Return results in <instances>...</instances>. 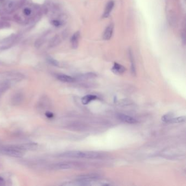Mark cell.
<instances>
[{
  "instance_id": "obj_17",
  "label": "cell",
  "mask_w": 186,
  "mask_h": 186,
  "mask_svg": "<svg viewBox=\"0 0 186 186\" xmlns=\"http://www.w3.org/2000/svg\"><path fill=\"white\" fill-rule=\"evenodd\" d=\"M51 24L56 27H59L61 25V22L57 20H54L53 21H51Z\"/></svg>"
},
{
  "instance_id": "obj_18",
  "label": "cell",
  "mask_w": 186,
  "mask_h": 186,
  "mask_svg": "<svg viewBox=\"0 0 186 186\" xmlns=\"http://www.w3.org/2000/svg\"><path fill=\"white\" fill-rule=\"evenodd\" d=\"M24 14L26 15H30V14L31 13V10H30V9L29 8H25L24 9Z\"/></svg>"
},
{
  "instance_id": "obj_16",
  "label": "cell",
  "mask_w": 186,
  "mask_h": 186,
  "mask_svg": "<svg viewBox=\"0 0 186 186\" xmlns=\"http://www.w3.org/2000/svg\"><path fill=\"white\" fill-rule=\"evenodd\" d=\"M48 61L49 62V63L51 64L53 66H58L59 65V63L57 61H56V59H52V58H49L48 59Z\"/></svg>"
},
{
  "instance_id": "obj_20",
  "label": "cell",
  "mask_w": 186,
  "mask_h": 186,
  "mask_svg": "<svg viewBox=\"0 0 186 186\" xmlns=\"http://www.w3.org/2000/svg\"><path fill=\"white\" fill-rule=\"evenodd\" d=\"M4 184V180L2 178H1V177H0V186H2V185H3Z\"/></svg>"
},
{
  "instance_id": "obj_8",
  "label": "cell",
  "mask_w": 186,
  "mask_h": 186,
  "mask_svg": "<svg viewBox=\"0 0 186 186\" xmlns=\"http://www.w3.org/2000/svg\"><path fill=\"white\" fill-rule=\"evenodd\" d=\"M126 69L123 66L118 64V63H115L113 67L111 69V71L116 74H121L125 71Z\"/></svg>"
},
{
  "instance_id": "obj_13",
  "label": "cell",
  "mask_w": 186,
  "mask_h": 186,
  "mask_svg": "<svg viewBox=\"0 0 186 186\" xmlns=\"http://www.w3.org/2000/svg\"><path fill=\"white\" fill-rule=\"evenodd\" d=\"M129 59L130 61L131 62V72L133 73H135V64H134V57H133V53L131 52V50H129Z\"/></svg>"
},
{
  "instance_id": "obj_1",
  "label": "cell",
  "mask_w": 186,
  "mask_h": 186,
  "mask_svg": "<svg viewBox=\"0 0 186 186\" xmlns=\"http://www.w3.org/2000/svg\"><path fill=\"white\" fill-rule=\"evenodd\" d=\"M60 157L71 158H86V159H96L100 157V154L93 151H72L64 152Z\"/></svg>"
},
{
  "instance_id": "obj_19",
  "label": "cell",
  "mask_w": 186,
  "mask_h": 186,
  "mask_svg": "<svg viewBox=\"0 0 186 186\" xmlns=\"http://www.w3.org/2000/svg\"><path fill=\"white\" fill-rule=\"evenodd\" d=\"M45 116L48 118H52L54 117V114L51 112H47L45 113Z\"/></svg>"
},
{
  "instance_id": "obj_5",
  "label": "cell",
  "mask_w": 186,
  "mask_h": 186,
  "mask_svg": "<svg viewBox=\"0 0 186 186\" xmlns=\"http://www.w3.org/2000/svg\"><path fill=\"white\" fill-rule=\"evenodd\" d=\"M117 117L120 121H122L123 122L127 123L129 124H135L137 123V120L136 119L131 116H128L127 115L121 114L118 115Z\"/></svg>"
},
{
  "instance_id": "obj_2",
  "label": "cell",
  "mask_w": 186,
  "mask_h": 186,
  "mask_svg": "<svg viewBox=\"0 0 186 186\" xmlns=\"http://www.w3.org/2000/svg\"><path fill=\"white\" fill-rule=\"evenodd\" d=\"M2 152L6 155L13 157H21L23 156L24 153L17 146L5 148L2 150Z\"/></svg>"
},
{
  "instance_id": "obj_14",
  "label": "cell",
  "mask_w": 186,
  "mask_h": 186,
  "mask_svg": "<svg viewBox=\"0 0 186 186\" xmlns=\"http://www.w3.org/2000/svg\"><path fill=\"white\" fill-rule=\"evenodd\" d=\"M173 114L172 113H168L164 115L162 117V121L164 122L168 123L173 118Z\"/></svg>"
},
{
  "instance_id": "obj_9",
  "label": "cell",
  "mask_w": 186,
  "mask_h": 186,
  "mask_svg": "<svg viewBox=\"0 0 186 186\" xmlns=\"http://www.w3.org/2000/svg\"><path fill=\"white\" fill-rule=\"evenodd\" d=\"M57 78L59 80L65 83H73L76 80L74 78L65 74H59L57 76Z\"/></svg>"
},
{
  "instance_id": "obj_4",
  "label": "cell",
  "mask_w": 186,
  "mask_h": 186,
  "mask_svg": "<svg viewBox=\"0 0 186 186\" xmlns=\"http://www.w3.org/2000/svg\"><path fill=\"white\" fill-rule=\"evenodd\" d=\"M114 26L113 23H111L106 27V30L104 31V32L103 36V37L104 40L108 41L111 38L113 34V31H114Z\"/></svg>"
},
{
  "instance_id": "obj_6",
  "label": "cell",
  "mask_w": 186,
  "mask_h": 186,
  "mask_svg": "<svg viewBox=\"0 0 186 186\" xmlns=\"http://www.w3.org/2000/svg\"><path fill=\"white\" fill-rule=\"evenodd\" d=\"M80 35V32L77 31L76 33L73 34V35L72 36V38L71 39V42L72 48L74 49H76L78 47Z\"/></svg>"
},
{
  "instance_id": "obj_10",
  "label": "cell",
  "mask_w": 186,
  "mask_h": 186,
  "mask_svg": "<svg viewBox=\"0 0 186 186\" xmlns=\"http://www.w3.org/2000/svg\"><path fill=\"white\" fill-rule=\"evenodd\" d=\"M97 97L96 96H95V95L88 94V95L85 96L82 98L81 101H82V103L84 105H87V104H89V103H90L91 101H94V100L97 99Z\"/></svg>"
},
{
  "instance_id": "obj_12",
  "label": "cell",
  "mask_w": 186,
  "mask_h": 186,
  "mask_svg": "<svg viewBox=\"0 0 186 186\" xmlns=\"http://www.w3.org/2000/svg\"><path fill=\"white\" fill-rule=\"evenodd\" d=\"M22 98L23 97H22V96L21 95V94H20V93L16 94V95H15L12 99L13 103H14V104H18L20 103L22 100Z\"/></svg>"
},
{
  "instance_id": "obj_15",
  "label": "cell",
  "mask_w": 186,
  "mask_h": 186,
  "mask_svg": "<svg viewBox=\"0 0 186 186\" xmlns=\"http://www.w3.org/2000/svg\"><path fill=\"white\" fill-rule=\"evenodd\" d=\"M61 42V40H60V38L59 37H55L51 41V47H55L59 43Z\"/></svg>"
},
{
  "instance_id": "obj_3",
  "label": "cell",
  "mask_w": 186,
  "mask_h": 186,
  "mask_svg": "<svg viewBox=\"0 0 186 186\" xmlns=\"http://www.w3.org/2000/svg\"><path fill=\"white\" fill-rule=\"evenodd\" d=\"M76 167V164L72 162H61L56 163L52 166V169L54 170H66L74 168Z\"/></svg>"
},
{
  "instance_id": "obj_11",
  "label": "cell",
  "mask_w": 186,
  "mask_h": 186,
  "mask_svg": "<svg viewBox=\"0 0 186 186\" xmlns=\"http://www.w3.org/2000/svg\"><path fill=\"white\" fill-rule=\"evenodd\" d=\"M186 121V116H180L176 118H173L169 123H180L185 122Z\"/></svg>"
},
{
  "instance_id": "obj_7",
  "label": "cell",
  "mask_w": 186,
  "mask_h": 186,
  "mask_svg": "<svg viewBox=\"0 0 186 186\" xmlns=\"http://www.w3.org/2000/svg\"><path fill=\"white\" fill-rule=\"evenodd\" d=\"M114 1L113 0H111L107 3V4L106 5V8H105V10H104V12L103 14L104 17H109L111 12L112 11L114 7Z\"/></svg>"
}]
</instances>
